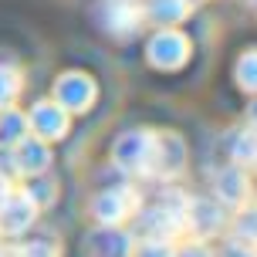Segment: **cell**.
<instances>
[{"label":"cell","instance_id":"6da1fadb","mask_svg":"<svg viewBox=\"0 0 257 257\" xmlns=\"http://www.w3.org/2000/svg\"><path fill=\"white\" fill-rule=\"evenodd\" d=\"M183 220H186V193L166 190L153 206L136 210V233L146 240H173L183 233Z\"/></svg>","mask_w":257,"mask_h":257},{"label":"cell","instance_id":"d6986e66","mask_svg":"<svg viewBox=\"0 0 257 257\" xmlns=\"http://www.w3.org/2000/svg\"><path fill=\"white\" fill-rule=\"evenodd\" d=\"M233 78H237V85H240L244 91L257 95V48L254 51H244L240 58H237V71H233Z\"/></svg>","mask_w":257,"mask_h":257},{"label":"cell","instance_id":"ba28073f","mask_svg":"<svg viewBox=\"0 0 257 257\" xmlns=\"http://www.w3.org/2000/svg\"><path fill=\"white\" fill-rule=\"evenodd\" d=\"M136 254V237L122 227L98 223L85 237V257H132Z\"/></svg>","mask_w":257,"mask_h":257},{"label":"cell","instance_id":"8992f818","mask_svg":"<svg viewBox=\"0 0 257 257\" xmlns=\"http://www.w3.org/2000/svg\"><path fill=\"white\" fill-rule=\"evenodd\" d=\"M146 58H149L153 68L176 71V68H183L186 58H190V38L180 34V31H173V27H166V31H159V34L149 38V44H146Z\"/></svg>","mask_w":257,"mask_h":257},{"label":"cell","instance_id":"9a60e30c","mask_svg":"<svg viewBox=\"0 0 257 257\" xmlns=\"http://www.w3.org/2000/svg\"><path fill=\"white\" fill-rule=\"evenodd\" d=\"M227 156L233 159V166H254L257 163V132L254 128H230L227 132Z\"/></svg>","mask_w":257,"mask_h":257},{"label":"cell","instance_id":"5b68a950","mask_svg":"<svg viewBox=\"0 0 257 257\" xmlns=\"http://www.w3.org/2000/svg\"><path fill=\"white\" fill-rule=\"evenodd\" d=\"M98 27L108 31L112 38H125V34H136L146 21L142 14V0H98Z\"/></svg>","mask_w":257,"mask_h":257},{"label":"cell","instance_id":"277c9868","mask_svg":"<svg viewBox=\"0 0 257 257\" xmlns=\"http://www.w3.org/2000/svg\"><path fill=\"white\" fill-rule=\"evenodd\" d=\"M95 95H98V85L88 71H64L58 81H54V102L61 105L68 115H81L95 105Z\"/></svg>","mask_w":257,"mask_h":257},{"label":"cell","instance_id":"cb8c5ba5","mask_svg":"<svg viewBox=\"0 0 257 257\" xmlns=\"http://www.w3.org/2000/svg\"><path fill=\"white\" fill-rule=\"evenodd\" d=\"M247 128H254V132H257V95L250 98V105H247Z\"/></svg>","mask_w":257,"mask_h":257},{"label":"cell","instance_id":"4fadbf2b","mask_svg":"<svg viewBox=\"0 0 257 257\" xmlns=\"http://www.w3.org/2000/svg\"><path fill=\"white\" fill-rule=\"evenodd\" d=\"M213 196L223 206H244L250 196V180H247L244 166H227L213 176Z\"/></svg>","mask_w":257,"mask_h":257},{"label":"cell","instance_id":"9c48e42d","mask_svg":"<svg viewBox=\"0 0 257 257\" xmlns=\"http://www.w3.org/2000/svg\"><path fill=\"white\" fill-rule=\"evenodd\" d=\"M38 210L41 206L34 203V196L27 190H11L0 203V233H7V237L24 233L38 220Z\"/></svg>","mask_w":257,"mask_h":257},{"label":"cell","instance_id":"7402d4cb","mask_svg":"<svg viewBox=\"0 0 257 257\" xmlns=\"http://www.w3.org/2000/svg\"><path fill=\"white\" fill-rule=\"evenodd\" d=\"M17 257H58V250L48 240H31V244H24L17 250Z\"/></svg>","mask_w":257,"mask_h":257},{"label":"cell","instance_id":"5bb4252c","mask_svg":"<svg viewBox=\"0 0 257 257\" xmlns=\"http://www.w3.org/2000/svg\"><path fill=\"white\" fill-rule=\"evenodd\" d=\"M142 14L159 27H173L190 17V0H142Z\"/></svg>","mask_w":257,"mask_h":257},{"label":"cell","instance_id":"e0dca14e","mask_svg":"<svg viewBox=\"0 0 257 257\" xmlns=\"http://www.w3.org/2000/svg\"><path fill=\"white\" fill-rule=\"evenodd\" d=\"M21 88H24V75H21V68H17V64H4V61H0V108H7V105L17 102Z\"/></svg>","mask_w":257,"mask_h":257},{"label":"cell","instance_id":"52a82bcc","mask_svg":"<svg viewBox=\"0 0 257 257\" xmlns=\"http://www.w3.org/2000/svg\"><path fill=\"white\" fill-rule=\"evenodd\" d=\"M136 210H139V193L132 186H112V190L98 193L95 203H91L95 220L98 223H112V227H122L128 217H136Z\"/></svg>","mask_w":257,"mask_h":257},{"label":"cell","instance_id":"8fae6325","mask_svg":"<svg viewBox=\"0 0 257 257\" xmlns=\"http://www.w3.org/2000/svg\"><path fill=\"white\" fill-rule=\"evenodd\" d=\"M27 128L44 142H54L68 136V112L54 98H44V102H34V108L27 112Z\"/></svg>","mask_w":257,"mask_h":257},{"label":"cell","instance_id":"4316f807","mask_svg":"<svg viewBox=\"0 0 257 257\" xmlns=\"http://www.w3.org/2000/svg\"><path fill=\"white\" fill-rule=\"evenodd\" d=\"M254 7H257V0H254Z\"/></svg>","mask_w":257,"mask_h":257},{"label":"cell","instance_id":"7c38bea8","mask_svg":"<svg viewBox=\"0 0 257 257\" xmlns=\"http://www.w3.org/2000/svg\"><path fill=\"white\" fill-rule=\"evenodd\" d=\"M11 153H14V169L21 176H41L51 169V149L38 136H24L17 146H11Z\"/></svg>","mask_w":257,"mask_h":257},{"label":"cell","instance_id":"7a4b0ae2","mask_svg":"<svg viewBox=\"0 0 257 257\" xmlns=\"http://www.w3.org/2000/svg\"><path fill=\"white\" fill-rule=\"evenodd\" d=\"M153 136L149 128H128L112 146V163L128 176H146L149 173V156H153Z\"/></svg>","mask_w":257,"mask_h":257},{"label":"cell","instance_id":"603a6c76","mask_svg":"<svg viewBox=\"0 0 257 257\" xmlns=\"http://www.w3.org/2000/svg\"><path fill=\"white\" fill-rule=\"evenodd\" d=\"M173 257H213V250H210L206 244H200V240H193V244L173 250Z\"/></svg>","mask_w":257,"mask_h":257},{"label":"cell","instance_id":"3957f363","mask_svg":"<svg viewBox=\"0 0 257 257\" xmlns=\"http://www.w3.org/2000/svg\"><path fill=\"white\" fill-rule=\"evenodd\" d=\"M186 166V142L180 132H156L153 136V156H149V173L156 180H173Z\"/></svg>","mask_w":257,"mask_h":257},{"label":"cell","instance_id":"2e32d148","mask_svg":"<svg viewBox=\"0 0 257 257\" xmlns=\"http://www.w3.org/2000/svg\"><path fill=\"white\" fill-rule=\"evenodd\" d=\"M27 132H31V128H27V115L21 112V108H14V105L0 108V149L17 146Z\"/></svg>","mask_w":257,"mask_h":257},{"label":"cell","instance_id":"ffe728a7","mask_svg":"<svg viewBox=\"0 0 257 257\" xmlns=\"http://www.w3.org/2000/svg\"><path fill=\"white\" fill-rule=\"evenodd\" d=\"M173 240H142L132 257H173Z\"/></svg>","mask_w":257,"mask_h":257},{"label":"cell","instance_id":"484cf974","mask_svg":"<svg viewBox=\"0 0 257 257\" xmlns=\"http://www.w3.org/2000/svg\"><path fill=\"white\" fill-rule=\"evenodd\" d=\"M0 257H4V250H0Z\"/></svg>","mask_w":257,"mask_h":257},{"label":"cell","instance_id":"ac0fdd59","mask_svg":"<svg viewBox=\"0 0 257 257\" xmlns=\"http://www.w3.org/2000/svg\"><path fill=\"white\" fill-rule=\"evenodd\" d=\"M233 237H240L247 244H257V203L237 206V220H233Z\"/></svg>","mask_w":257,"mask_h":257},{"label":"cell","instance_id":"d4e9b609","mask_svg":"<svg viewBox=\"0 0 257 257\" xmlns=\"http://www.w3.org/2000/svg\"><path fill=\"white\" fill-rule=\"evenodd\" d=\"M11 190H14V186H11V180H7V176L0 173V203H4V196H7Z\"/></svg>","mask_w":257,"mask_h":257},{"label":"cell","instance_id":"30bf717a","mask_svg":"<svg viewBox=\"0 0 257 257\" xmlns=\"http://www.w3.org/2000/svg\"><path fill=\"white\" fill-rule=\"evenodd\" d=\"M227 213L220 200H203V196H193L186 200V220H183V230L196 233V237H213L223 230Z\"/></svg>","mask_w":257,"mask_h":257},{"label":"cell","instance_id":"44dd1931","mask_svg":"<svg viewBox=\"0 0 257 257\" xmlns=\"http://www.w3.org/2000/svg\"><path fill=\"white\" fill-rule=\"evenodd\" d=\"M220 257H257V244H247V240H240V237H233V240L223 244Z\"/></svg>","mask_w":257,"mask_h":257}]
</instances>
